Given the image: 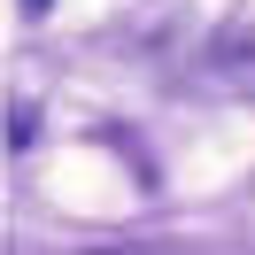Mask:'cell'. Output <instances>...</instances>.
I'll use <instances>...</instances> for the list:
<instances>
[{
  "label": "cell",
  "mask_w": 255,
  "mask_h": 255,
  "mask_svg": "<svg viewBox=\"0 0 255 255\" xmlns=\"http://www.w3.org/2000/svg\"><path fill=\"white\" fill-rule=\"evenodd\" d=\"M23 8H31V16H39V8H47V0H23Z\"/></svg>",
  "instance_id": "7a4b0ae2"
},
{
  "label": "cell",
  "mask_w": 255,
  "mask_h": 255,
  "mask_svg": "<svg viewBox=\"0 0 255 255\" xmlns=\"http://www.w3.org/2000/svg\"><path fill=\"white\" fill-rule=\"evenodd\" d=\"M217 62H224V70H232V78L255 93V39H224V47H217Z\"/></svg>",
  "instance_id": "6da1fadb"
}]
</instances>
